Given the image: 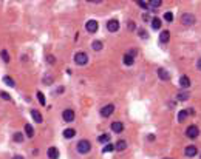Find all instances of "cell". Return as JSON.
<instances>
[{
	"instance_id": "cell-8",
	"label": "cell",
	"mask_w": 201,
	"mask_h": 159,
	"mask_svg": "<svg viewBox=\"0 0 201 159\" xmlns=\"http://www.w3.org/2000/svg\"><path fill=\"white\" fill-rule=\"evenodd\" d=\"M85 28H87V31L91 33V34L96 33V31H98V22H96V20H88V22L85 23Z\"/></svg>"
},
{
	"instance_id": "cell-26",
	"label": "cell",
	"mask_w": 201,
	"mask_h": 159,
	"mask_svg": "<svg viewBox=\"0 0 201 159\" xmlns=\"http://www.w3.org/2000/svg\"><path fill=\"white\" fill-rule=\"evenodd\" d=\"M3 82H5L8 87H14V81H13L10 76H5V77H3Z\"/></svg>"
},
{
	"instance_id": "cell-2",
	"label": "cell",
	"mask_w": 201,
	"mask_h": 159,
	"mask_svg": "<svg viewBox=\"0 0 201 159\" xmlns=\"http://www.w3.org/2000/svg\"><path fill=\"white\" fill-rule=\"evenodd\" d=\"M195 22H197L195 16H194V14H190V13H186V14H182V16H181V23H182V25H186V26L194 25Z\"/></svg>"
},
{
	"instance_id": "cell-17",
	"label": "cell",
	"mask_w": 201,
	"mask_h": 159,
	"mask_svg": "<svg viewBox=\"0 0 201 159\" xmlns=\"http://www.w3.org/2000/svg\"><path fill=\"white\" fill-rule=\"evenodd\" d=\"M187 116H189V111L187 110H181L178 113V122H184L187 119Z\"/></svg>"
},
{
	"instance_id": "cell-14",
	"label": "cell",
	"mask_w": 201,
	"mask_h": 159,
	"mask_svg": "<svg viewBox=\"0 0 201 159\" xmlns=\"http://www.w3.org/2000/svg\"><path fill=\"white\" fill-rule=\"evenodd\" d=\"M31 118L34 119V122H37V124H42V114L39 110H31Z\"/></svg>"
},
{
	"instance_id": "cell-7",
	"label": "cell",
	"mask_w": 201,
	"mask_h": 159,
	"mask_svg": "<svg viewBox=\"0 0 201 159\" xmlns=\"http://www.w3.org/2000/svg\"><path fill=\"white\" fill-rule=\"evenodd\" d=\"M62 118H63V121H65V122H73V121H74V111H73V110H70V108L63 110V113H62Z\"/></svg>"
},
{
	"instance_id": "cell-38",
	"label": "cell",
	"mask_w": 201,
	"mask_h": 159,
	"mask_svg": "<svg viewBox=\"0 0 201 159\" xmlns=\"http://www.w3.org/2000/svg\"><path fill=\"white\" fill-rule=\"evenodd\" d=\"M197 68L201 71V59H198V62H197Z\"/></svg>"
},
{
	"instance_id": "cell-28",
	"label": "cell",
	"mask_w": 201,
	"mask_h": 159,
	"mask_svg": "<svg viewBox=\"0 0 201 159\" xmlns=\"http://www.w3.org/2000/svg\"><path fill=\"white\" fill-rule=\"evenodd\" d=\"M164 20H166V22H173V14L172 13H166V14H164Z\"/></svg>"
},
{
	"instance_id": "cell-21",
	"label": "cell",
	"mask_w": 201,
	"mask_h": 159,
	"mask_svg": "<svg viewBox=\"0 0 201 159\" xmlns=\"http://www.w3.org/2000/svg\"><path fill=\"white\" fill-rule=\"evenodd\" d=\"M161 20L158 19V17H155V19H152V28L153 30H161Z\"/></svg>"
},
{
	"instance_id": "cell-25",
	"label": "cell",
	"mask_w": 201,
	"mask_h": 159,
	"mask_svg": "<svg viewBox=\"0 0 201 159\" xmlns=\"http://www.w3.org/2000/svg\"><path fill=\"white\" fill-rule=\"evenodd\" d=\"M113 150H116V145H113V144H107V145L102 148V152H104V153H110V152H113Z\"/></svg>"
},
{
	"instance_id": "cell-10",
	"label": "cell",
	"mask_w": 201,
	"mask_h": 159,
	"mask_svg": "<svg viewBox=\"0 0 201 159\" xmlns=\"http://www.w3.org/2000/svg\"><path fill=\"white\" fill-rule=\"evenodd\" d=\"M47 155H48V159H59V150L56 147H50Z\"/></svg>"
},
{
	"instance_id": "cell-37",
	"label": "cell",
	"mask_w": 201,
	"mask_h": 159,
	"mask_svg": "<svg viewBox=\"0 0 201 159\" xmlns=\"http://www.w3.org/2000/svg\"><path fill=\"white\" fill-rule=\"evenodd\" d=\"M135 28H136V26H135V22H132V20H130V22H129V30H130V31H133Z\"/></svg>"
},
{
	"instance_id": "cell-40",
	"label": "cell",
	"mask_w": 201,
	"mask_h": 159,
	"mask_svg": "<svg viewBox=\"0 0 201 159\" xmlns=\"http://www.w3.org/2000/svg\"><path fill=\"white\" fill-rule=\"evenodd\" d=\"M164 159H172V158H164Z\"/></svg>"
},
{
	"instance_id": "cell-23",
	"label": "cell",
	"mask_w": 201,
	"mask_h": 159,
	"mask_svg": "<svg viewBox=\"0 0 201 159\" xmlns=\"http://www.w3.org/2000/svg\"><path fill=\"white\" fill-rule=\"evenodd\" d=\"M102 42H100V40H95L93 43H91V48H93L95 51H100V50H102Z\"/></svg>"
},
{
	"instance_id": "cell-13",
	"label": "cell",
	"mask_w": 201,
	"mask_h": 159,
	"mask_svg": "<svg viewBox=\"0 0 201 159\" xmlns=\"http://www.w3.org/2000/svg\"><path fill=\"white\" fill-rule=\"evenodd\" d=\"M179 87L184 88V90H186V88H189L190 87V79L187 76H181L179 77Z\"/></svg>"
},
{
	"instance_id": "cell-29",
	"label": "cell",
	"mask_w": 201,
	"mask_h": 159,
	"mask_svg": "<svg viewBox=\"0 0 201 159\" xmlns=\"http://www.w3.org/2000/svg\"><path fill=\"white\" fill-rule=\"evenodd\" d=\"M14 141H16V142H22V141H23V135L20 133V131L14 135Z\"/></svg>"
},
{
	"instance_id": "cell-16",
	"label": "cell",
	"mask_w": 201,
	"mask_h": 159,
	"mask_svg": "<svg viewBox=\"0 0 201 159\" xmlns=\"http://www.w3.org/2000/svg\"><path fill=\"white\" fill-rule=\"evenodd\" d=\"M122 60H124V64H125V65H133V62H135V57H133V56H130L129 53H127V54H124Z\"/></svg>"
},
{
	"instance_id": "cell-9",
	"label": "cell",
	"mask_w": 201,
	"mask_h": 159,
	"mask_svg": "<svg viewBox=\"0 0 201 159\" xmlns=\"http://www.w3.org/2000/svg\"><path fill=\"white\" fill-rule=\"evenodd\" d=\"M184 153H186L187 158H194V156H197V153H198V148H197L195 145H187L186 150H184Z\"/></svg>"
},
{
	"instance_id": "cell-33",
	"label": "cell",
	"mask_w": 201,
	"mask_h": 159,
	"mask_svg": "<svg viewBox=\"0 0 201 159\" xmlns=\"http://www.w3.org/2000/svg\"><path fill=\"white\" fill-rule=\"evenodd\" d=\"M138 5L141 6V8H144V10H149V2H138Z\"/></svg>"
},
{
	"instance_id": "cell-27",
	"label": "cell",
	"mask_w": 201,
	"mask_h": 159,
	"mask_svg": "<svg viewBox=\"0 0 201 159\" xmlns=\"http://www.w3.org/2000/svg\"><path fill=\"white\" fill-rule=\"evenodd\" d=\"M161 0H152V2H149V6H152V8H158V6H161Z\"/></svg>"
},
{
	"instance_id": "cell-39",
	"label": "cell",
	"mask_w": 201,
	"mask_h": 159,
	"mask_svg": "<svg viewBox=\"0 0 201 159\" xmlns=\"http://www.w3.org/2000/svg\"><path fill=\"white\" fill-rule=\"evenodd\" d=\"M13 159H23V158H22V156H14Z\"/></svg>"
},
{
	"instance_id": "cell-3",
	"label": "cell",
	"mask_w": 201,
	"mask_h": 159,
	"mask_svg": "<svg viewBox=\"0 0 201 159\" xmlns=\"http://www.w3.org/2000/svg\"><path fill=\"white\" fill-rule=\"evenodd\" d=\"M87 62H88V56L85 54V53H76V54H74V64L76 65H85L87 64Z\"/></svg>"
},
{
	"instance_id": "cell-32",
	"label": "cell",
	"mask_w": 201,
	"mask_h": 159,
	"mask_svg": "<svg viewBox=\"0 0 201 159\" xmlns=\"http://www.w3.org/2000/svg\"><path fill=\"white\" fill-rule=\"evenodd\" d=\"M138 34H139L141 39H147V31L145 30H138Z\"/></svg>"
},
{
	"instance_id": "cell-22",
	"label": "cell",
	"mask_w": 201,
	"mask_h": 159,
	"mask_svg": "<svg viewBox=\"0 0 201 159\" xmlns=\"http://www.w3.org/2000/svg\"><path fill=\"white\" fill-rule=\"evenodd\" d=\"M98 141H99L100 144H108V141H110V135H107V133L100 135V136L98 138Z\"/></svg>"
},
{
	"instance_id": "cell-12",
	"label": "cell",
	"mask_w": 201,
	"mask_h": 159,
	"mask_svg": "<svg viewBox=\"0 0 201 159\" xmlns=\"http://www.w3.org/2000/svg\"><path fill=\"white\" fill-rule=\"evenodd\" d=\"M158 77L161 79V81H169V79H170V74H169L167 70L159 68V70H158Z\"/></svg>"
},
{
	"instance_id": "cell-1",
	"label": "cell",
	"mask_w": 201,
	"mask_h": 159,
	"mask_svg": "<svg viewBox=\"0 0 201 159\" xmlns=\"http://www.w3.org/2000/svg\"><path fill=\"white\" fill-rule=\"evenodd\" d=\"M76 147H77V152H79L80 155H85V153H88L90 150H91V144H90V141H87V139L79 141Z\"/></svg>"
},
{
	"instance_id": "cell-31",
	"label": "cell",
	"mask_w": 201,
	"mask_h": 159,
	"mask_svg": "<svg viewBox=\"0 0 201 159\" xmlns=\"http://www.w3.org/2000/svg\"><path fill=\"white\" fill-rule=\"evenodd\" d=\"M0 56H2V59L5 60V62H10V54H8V53L3 50L2 53H0Z\"/></svg>"
},
{
	"instance_id": "cell-24",
	"label": "cell",
	"mask_w": 201,
	"mask_h": 159,
	"mask_svg": "<svg viewBox=\"0 0 201 159\" xmlns=\"http://www.w3.org/2000/svg\"><path fill=\"white\" fill-rule=\"evenodd\" d=\"M190 98V94L187 93V91H181V93H178V99L179 101H187Z\"/></svg>"
},
{
	"instance_id": "cell-34",
	"label": "cell",
	"mask_w": 201,
	"mask_h": 159,
	"mask_svg": "<svg viewBox=\"0 0 201 159\" xmlns=\"http://www.w3.org/2000/svg\"><path fill=\"white\" fill-rule=\"evenodd\" d=\"M0 96H2V98H3L5 101H10V99H11V96L8 94V93H5V91H3V93H0Z\"/></svg>"
},
{
	"instance_id": "cell-11",
	"label": "cell",
	"mask_w": 201,
	"mask_h": 159,
	"mask_svg": "<svg viewBox=\"0 0 201 159\" xmlns=\"http://www.w3.org/2000/svg\"><path fill=\"white\" fill-rule=\"evenodd\" d=\"M112 130L115 131V133H121V131L124 130L122 122H119V121H115V122H112Z\"/></svg>"
},
{
	"instance_id": "cell-19",
	"label": "cell",
	"mask_w": 201,
	"mask_h": 159,
	"mask_svg": "<svg viewBox=\"0 0 201 159\" xmlns=\"http://www.w3.org/2000/svg\"><path fill=\"white\" fill-rule=\"evenodd\" d=\"M127 148V142H125V141H118V142H116V150H118V152H124V150Z\"/></svg>"
},
{
	"instance_id": "cell-4",
	"label": "cell",
	"mask_w": 201,
	"mask_h": 159,
	"mask_svg": "<svg viewBox=\"0 0 201 159\" xmlns=\"http://www.w3.org/2000/svg\"><path fill=\"white\" fill-rule=\"evenodd\" d=\"M186 135H187V138H190V139H195V138H198V135H200V128H198L197 125H189L187 130H186Z\"/></svg>"
},
{
	"instance_id": "cell-30",
	"label": "cell",
	"mask_w": 201,
	"mask_h": 159,
	"mask_svg": "<svg viewBox=\"0 0 201 159\" xmlns=\"http://www.w3.org/2000/svg\"><path fill=\"white\" fill-rule=\"evenodd\" d=\"M37 98H39L40 105H45V96H43V93H42V91H37Z\"/></svg>"
},
{
	"instance_id": "cell-20",
	"label": "cell",
	"mask_w": 201,
	"mask_h": 159,
	"mask_svg": "<svg viewBox=\"0 0 201 159\" xmlns=\"http://www.w3.org/2000/svg\"><path fill=\"white\" fill-rule=\"evenodd\" d=\"M25 133H26V136H28V138H33L34 136V128L31 127V124H26V125H25Z\"/></svg>"
},
{
	"instance_id": "cell-36",
	"label": "cell",
	"mask_w": 201,
	"mask_h": 159,
	"mask_svg": "<svg viewBox=\"0 0 201 159\" xmlns=\"http://www.w3.org/2000/svg\"><path fill=\"white\" fill-rule=\"evenodd\" d=\"M47 60H48V64H51V65H53L54 62H56V57H54V56H48V57H47Z\"/></svg>"
},
{
	"instance_id": "cell-35",
	"label": "cell",
	"mask_w": 201,
	"mask_h": 159,
	"mask_svg": "<svg viewBox=\"0 0 201 159\" xmlns=\"http://www.w3.org/2000/svg\"><path fill=\"white\" fill-rule=\"evenodd\" d=\"M43 82H45V84H47V85H50V84L53 82V77H51V76H47V77H45V79H43Z\"/></svg>"
},
{
	"instance_id": "cell-5",
	"label": "cell",
	"mask_w": 201,
	"mask_h": 159,
	"mask_svg": "<svg viewBox=\"0 0 201 159\" xmlns=\"http://www.w3.org/2000/svg\"><path fill=\"white\" fill-rule=\"evenodd\" d=\"M113 111H115V105L108 104V105H105V107L100 108V116H102V118H108V116H112V114H113Z\"/></svg>"
},
{
	"instance_id": "cell-18",
	"label": "cell",
	"mask_w": 201,
	"mask_h": 159,
	"mask_svg": "<svg viewBox=\"0 0 201 159\" xmlns=\"http://www.w3.org/2000/svg\"><path fill=\"white\" fill-rule=\"evenodd\" d=\"M63 136H65L67 139L74 138V136H76V130H73V128H67L65 131H63Z\"/></svg>"
},
{
	"instance_id": "cell-15",
	"label": "cell",
	"mask_w": 201,
	"mask_h": 159,
	"mask_svg": "<svg viewBox=\"0 0 201 159\" xmlns=\"http://www.w3.org/2000/svg\"><path fill=\"white\" fill-rule=\"evenodd\" d=\"M169 39H170V33H169L167 30H164V31L159 34V42H161V43H167Z\"/></svg>"
},
{
	"instance_id": "cell-6",
	"label": "cell",
	"mask_w": 201,
	"mask_h": 159,
	"mask_svg": "<svg viewBox=\"0 0 201 159\" xmlns=\"http://www.w3.org/2000/svg\"><path fill=\"white\" fill-rule=\"evenodd\" d=\"M107 30L110 33H116L118 30H119V22H118L116 19H112L107 22Z\"/></svg>"
}]
</instances>
